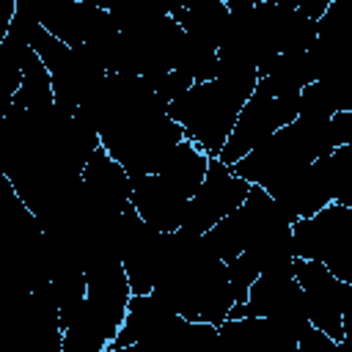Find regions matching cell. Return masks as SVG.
I'll return each instance as SVG.
<instances>
[{
	"label": "cell",
	"instance_id": "37",
	"mask_svg": "<svg viewBox=\"0 0 352 352\" xmlns=\"http://www.w3.org/2000/svg\"><path fill=\"white\" fill-rule=\"evenodd\" d=\"M341 352H352V338H344L341 341Z\"/></svg>",
	"mask_w": 352,
	"mask_h": 352
},
{
	"label": "cell",
	"instance_id": "22",
	"mask_svg": "<svg viewBox=\"0 0 352 352\" xmlns=\"http://www.w3.org/2000/svg\"><path fill=\"white\" fill-rule=\"evenodd\" d=\"M173 72L190 77L195 85L209 82V80H217V77H220L217 50L184 33V41H182V50H179V58H176Z\"/></svg>",
	"mask_w": 352,
	"mask_h": 352
},
{
	"label": "cell",
	"instance_id": "17",
	"mask_svg": "<svg viewBox=\"0 0 352 352\" xmlns=\"http://www.w3.org/2000/svg\"><path fill=\"white\" fill-rule=\"evenodd\" d=\"M50 74H52L55 104L74 116L88 102V96L104 82L107 69L96 58H91L82 47H72V52Z\"/></svg>",
	"mask_w": 352,
	"mask_h": 352
},
{
	"label": "cell",
	"instance_id": "13",
	"mask_svg": "<svg viewBox=\"0 0 352 352\" xmlns=\"http://www.w3.org/2000/svg\"><path fill=\"white\" fill-rule=\"evenodd\" d=\"M294 256L305 261H330L341 248L352 242V209L330 204L314 217L292 226Z\"/></svg>",
	"mask_w": 352,
	"mask_h": 352
},
{
	"label": "cell",
	"instance_id": "21",
	"mask_svg": "<svg viewBox=\"0 0 352 352\" xmlns=\"http://www.w3.org/2000/svg\"><path fill=\"white\" fill-rule=\"evenodd\" d=\"M352 99V80H316L300 94V118L330 121L344 113Z\"/></svg>",
	"mask_w": 352,
	"mask_h": 352
},
{
	"label": "cell",
	"instance_id": "19",
	"mask_svg": "<svg viewBox=\"0 0 352 352\" xmlns=\"http://www.w3.org/2000/svg\"><path fill=\"white\" fill-rule=\"evenodd\" d=\"M311 82H314V72L305 52L278 55L275 63L258 77L256 91L267 96H292V94H302Z\"/></svg>",
	"mask_w": 352,
	"mask_h": 352
},
{
	"label": "cell",
	"instance_id": "26",
	"mask_svg": "<svg viewBox=\"0 0 352 352\" xmlns=\"http://www.w3.org/2000/svg\"><path fill=\"white\" fill-rule=\"evenodd\" d=\"M327 165H330L333 201L352 209V143L349 146H338L327 157Z\"/></svg>",
	"mask_w": 352,
	"mask_h": 352
},
{
	"label": "cell",
	"instance_id": "12",
	"mask_svg": "<svg viewBox=\"0 0 352 352\" xmlns=\"http://www.w3.org/2000/svg\"><path fill=\"white\" fill-rule=\"evenodd\" d=\"M294 278L305 294L311 324L341 344L344 338V324H341L344 283L322 261H305V258L294 261Z\"/></svg>",
	"mask_w": 352,
	"mask_h": 352
},
{
	"label": "cell",
	"instance_id": "11",
	"mask_svg": "<svg viewBox=\"0 0 352 352\" xmlns=\"http://www.w3.org/2000/svg\"><path fill=\"white\" fill-rule=\"evenodd\" d=\"M184 316L176 314V308H170L165 300H160L157 294H132L129 308H126V319L116 336V341L110 346H129V344H143V346H154L168 352L170 344L176 341V336L184 327Z\"/></svg>",
	"mask_w": 352,
	"mask_h": 352
},
{
	"label": "cell",
	"instance_id": "5",
	"mask_svg": "<svg viewBox=\"0 0 352 352\" xmlns=\"http://www.w3.org/2000/svg\"><path fill=\"white\" fill-rule=\"evenodd\" d=\"M0 352H63V324L50 283L22 294L6 324Z\"/></svg>",
	"mask_w": 352,
	"mask_h": 352
},
{
	"label": "cell",
	"instance_id": "29",
	"mask_svg": "<svg viewBox=\"0 0 352 352\" xmlns=\"http://www.w3.org/2000/svg\"><path fill=\"white\" fill-rule=\"evenodd\" d=\"M226 270H228V280H231V292H234V300H236V305H245L248 302V294H250V286L258 280V267H256V261L248 256V253H242V256H236V258H231L228 264H226Z\"/></svg>",
	"mask_w": 352,
	"mask_h": 352
},
{
	"label": "cell",
	"instance_id": "6",
	"mask_svg": "<svg viewBox=\"0 0 352 352\" xmlns=\"http://www.w3.org/2000/svg\"><path fill=\"white\" fill-rule=\"evenodd\" d=\"M272 319L275 324L286 327L292 336H302L311 327L305 294L294 278V267L289 270H275L258 275V280L250 286L248 302L231 308V319Z\"/></svg>",
	"mask_w": 352,
	"mask_h": 352
},
{
	"label": "cell",
	"instance_id": "35",
	"mask_svg": "<svg viewBox=\"0 0 352 352\" xmlns=\"http://www.w3.org/2000/svg\"><path fill=\"white\" fill-rule=\"evenodd\" d=\"M330 129H333L336 146H349L352 143V99H349V107L344 113L330 118Z\"/></svg>",
	"mask_w": 352,
	"mask_h": 352
},
{
	"label": "cell",
	"instance_id": "1",
	"mask_svg": "<svg viewBox=\"0 0 352 352\" xmlns=\"http://www.w3.org/2000/svg\"><path fill=\"white\" fill-rule=\"evenodd\" d=\"M187 322L220 327L236 305L226 261L212 250L206 234L170 231L160 242V270L154 292Z\"/></svg>",
	"mask_w": 352,
	"mask_h": 352
},
{
	"label": "cell",
	"instance_id": "9",
	"mask_svg": "<svg viewBox=\"0 0 352 352\" xmlns=\"http://www.w3.org/2000/svg\"><path fill=\"white\" fill-rule=\"evenodd\" d=\"M250 192V184L239 179L226 162L217 157L209 160V173L198 192L192 195L187 214H184V231L192 234H209L220 220H226L231 212H236Z\"/></svg>",
	"mask_w": 352,
	"mask_h": 352
},
{
	"label": "cell",
	"instance_id": "15",
	"mask_svg": "<svg viewBox=\"0 0 352 352\" xmlns=\"http://www.w3.org/2000/svg\"><path fill=\"white\" fill-rule=\"evenodd\" d=\"M82 195L94 209L104 214H121L132 206V179L121 162L99 148L82 170Z\"/></svg>",
	"mask_w": 352,
	"mask_h": 352
},
{
	"label": "cell",
	"instance_id": "3",
	"mask_svg": "<svg viewBox=\"0 0 352 352\" xmlns=\"http://www.w3.org/2000/svg\"><path fill=\"white\" fill-rule=\"evenodd\" d=\"M336 148L338 146H336L330 121L297 118L294 124L278 129L272 138L256 146L236 165H231V170L248 184H258L270 192L272 187H278L297 170L308 168L311 162L330 157Z\"/></svg>",
	"mask_w": 352,
	"mask_h": 352
},
{
	"label": "cell",
	"instance_id": "14",
	"mask_svg": "<svg viewBox=\"0 0 352 352\" xmlns=\"http://www.w3.org/2000/svg\"><path fill=\"white\" fill-rule=\"evenodd\" d=\"M272 201L283 212V217L294 226L305 217H314L333 201V187H330V165L327 157L311 162L308 168L297 170L286 182L270 190Z\"/></svg>",
	"mask_w": 352,
	"mask_h": 352
},
{
	"label": "cell",
	"instance_id": "32",
	"mask_svg": "<svg viewBox=\"0 0 352 352\" xmlns=\"http://www.w3.org/2000/svg\"><path fill=\"white\" fill-rule=\"evenodd\" d=\"M146 80L151 82V88L157 91V96H160L162 102H168V104L179 102V99L195 85L190 77H184V74H179V72H165V74H154V77H146Z\"/></svg>",
	"mask_w": 352,
	"mask_h": 352
},
{
	"label": "cell",
	"instance_id": "4",
	"mask_svg": "<svg viewBox=\"0 0 352 352\" xmlns=\"http://www.w3.org/2000/svg\"><path fill=\"white\" fill-rule=\"evenodd\" d=\"M182 41H184V30L170 14L146 28L124 30L118 36L107 74L154 77V74L173 72Z\"/></svg>",
	"mask_w": 352,
	"mask_h": 352
},
{
	"label": "cell",
	"instance_id": "24",
	"mask_svg": "<svg viewBox=\"0 0 352 352\" xmlns=\"http://www.w3.org/2000/svg\"><path fill=\"white\" fill-rule=\"evenodd\" d=\"M104 344H110L102 330L94 324L91 314L82 308L74 314V319L63 327V352H104Z\"/></svg>",
	"mask_w": 352,
	"mask_h": 352
},
{
	"label": "cell",
	"instance_id": "2",
	"mask_svg": "<svg viewBox=\"0 0 352 352\" xmlns=\"http://www.w3.org/2000/svg\"><path fill=\"white\" fill-rule=\"evenodd\" d=\"M258 72H220L217 80L192 85L179 102L168 107V116L182 124L187 140H192L209 157H220L242 107L256 94Z\"/></svg>",
	"mask_w": 352,
	"mask_h": 352
},
{
	"label": "cell",
	"instance_id": "28",
	"mask_svg": "<svg viewBox=\"0 0 352 352\" xmlns=\"http://www.w3.org/2000/svg\"><path fill=\"white\" fill-rule=\"evenodd\" d=\"M217 346V327L209 322H184L182 333L170 344L168 352H214Z\"/></svg>",
	"mask_w": 352,
	"mask_h": 352
},
{
	"label": "cell",
	"instance_id": "33",
	"mask_svg": "<svg viewBox=\"0 0 352 352\" xmlns=\"http://www.w3.org/2000/svg\"><path fill=\"white\" fill-rule=\"evenodd\" d=\"M300 352H341V344L316 330L314 324L300 336Z\"/></svg>",
	"mask_w": 352,
	"mask_h": 352
},
{
	"label": "cell",
	"instance_id": "18",
	"mask_svg": "<svg viewBox=\"0 0 352 352\" xmlns=\"http://www.w3.org/2000/svg\"><path fill=\"white\" fill-rule=\"evenodd\" d=\"M170 16L182 25V30L209 47H220L231 11L226 3L220 0H201V3H190V6H176L170 8Z\"/></svg>",
	"mask_w": 352,
	"mask_h": 352
},
{
	"label": "cell",
	"instance_id": "25",
	"mask_svg": "<svg viewBox=\"0 0 352 352\" xmlns=\"http://www.w3.org/2000/svg\"><path fill=\"white\" fill-rule=\"evenodd\" d=\"M258 338V319L242 316V319H226L217 327V346L214 352H256Z\"/></svg>",
	"mask_w": 352,
	"mask_h": 352
},
{
	"label": "cell",
	"instance_id": "8",
	"mask_svg": "<svg viewBox=\"0 0 352 352\" xmlns=\"http://www.w3.org/2000/svg\"><path fill=\"white\" fill-rule=\"evenodd\" d=\"M300 118V94L292 96H267V94H253L248 104L239 113V121L217 157L228 168L236 165L242 157H248L256 146H261L267 138H272L278 129L294 124Z\"/></svg>",
	"mask_w": 352,
	"mask_h": 352
},
{
	"label": "cell",
	"instance_id": "27",
	"mask_svg": "<svg viewBox=\"0 0 352 352\" xmlns=\"http://www.w3.org/2000/svg\"><path fill=\"white\" fill-rule=\"evenodd\" d=\"M118 33L124 30H138V28H146L151 22H160L170 14V8H162V6H151V3H124V6H113L107 8Z\"/></svg>",
	"mask_w": 352,
	"mask_h": 352
},
{
	"label": "cell",
	"instance_id": "20",
	"mask_svg": "<svg viewBox=\"0 0 352 352\" xmlns=\"http://www.w3.org/2000/svg\"><path fill=\"white\" fill-rule=\"evenodd\" d=\"M209 160L212 157L206 151H201L192 140H184V143H179V148L173 151L168 165L160 170V176L192 201V195L198 192V187L204 184V179L209 173Z\"/></svg>",
	"mask_w": 352,
	"mask_h": 352
},
{
	"label": "cell",
	"instance_id": "31",
	"mask_svg": "<svg viewBox=\"0 0 352 352\" xmlns=\"http://www.w3.org/2000/svg\"><path fill=\"white\" fill-rule=\"evenodd\" d=\"M352 28V0H333L316 22V36H333Z\"/></svg>",
	"mask_w": 352,
	"mask_h": 352
},
{
	"label": "cell",
	"instance_id": "34",
	"mask_svg": "<svg viewBox=\"0 0 352 352\" xmlns=\"http://www.w3.org/2000/svg\"><path fill=\"white\" fill-rule=\"evenodd\" d=\"M324 267L341 280V283H352V242L346 248H341L330 261H324Z\"/></svg>",
	"mask_w": 352,
	"mask_h": 352
},
{
	"label": "cell",
	"instance_id": "30",
	"mask_svg": "<svg viewBox=\"0 0 352 352\" xmlns=\"http://www.w3.org/2000/svg\"><path fill=\"white\" fill-rule=\"evenodd\" d=\"M256 352H300V338L272 319H258Z\"/></svg>",
	"mask_w": 352,
	"mask_h": 352
},
{
	"label": "cell",
	"instance_id": "36",
	"mask_svg": "<svg viewBox=\"0 0 352 352\" xmlns=\"http://www.w3.org/2000/svg\"><path fill=\"white\" fill-rule=\"evenodd\" d=\"M107 352H162L154 346H143V344H129V346H110Z\"/></svg>",
	"mask_w": 352,
	"mask_h": 352
},
{
	"label": "cell",
	"instance_id": "23",
	"mask_svg": "<svg viewBox=\"0 0 352 352\" xmlns=\"http://www.w3.org/2000/svg\"><path fill=\"white\" fill-rule=\"evenodd\" d=\"M314 41H316V19H311L294 3H289L280 22V55L308 52Z\"/></svg>",
	"mask_w": 352,
	"mask_h": 352
},
{
	"label": "cell",
	"instance_id": "7",
	"mask_svg": "<svg viewBox=\"0 0 352 352\" xmlns=\"http://www.w3.org/2000/svg\"><path fill=\"white\" fill-rule=\"evenodd\" d=\"M292 226L283 212L278 209V204L272 201V195L258 187V184H250V192L245 198V204L231 212L226 220H220L209 234V245L212 250L228 264L231 258L242 256L256 239H261L264 234H272L278 228H286Z\"/></svg>",
	"mask_w": 352,
	"mask_h": 352
},
{
	"label": "cell",
	"instance_id": "16",
	"mask_svg": "<svg viewBox=\"0 0 352 352\" xmlns=\"http://www.w3.org/2000/svg\"><path fill=\"white\" fill-rule=\"evenodd\" d=\"M132 206L151 228H157L160 234H170L184 226L190 198L170 187L160 173H151L132 179Z\"/></svg>",
	"mask_w": 352,
	"mask_h": 352
},
{
	"label": "cell",
	"instance_id": "10",
	"mask_svg": "<svg viewBox=\"0 0 352 352\" xmlns=\"http://www.w3.org/2000/svg\"><path fill=\"white\" fill-rule=\"evenodd\" d=\"M85 280H88L85 311L91 314V319L102 330V336L113 344L126 319V308L132 300L126 270L116 258L94 261L85 267Z\"/></svg>",
	"mask_w": 352,
	"mask_h": 352
}]
</instances>
